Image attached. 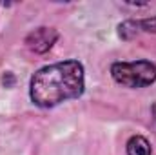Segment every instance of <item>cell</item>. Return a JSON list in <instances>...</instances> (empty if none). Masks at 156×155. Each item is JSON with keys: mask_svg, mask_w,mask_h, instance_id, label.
Wrapping results in <instances>:
<instances>
[{"mask_svg": "<svg viewBox=\"0 0 156 155\" xmlns=\"http://www.w3.org/2000/svg\"><path fill=\"white\" fill-rule=\"evenodd\" d=\"M83 88V66L78 60H64L42 68L31 77L29 97L38 108H55L82 97Z\"/></svg>", "mask_w": 156, "mask_h": 155, "instance_id": "cell-1", "label": "cell"}, {"mask_svg": "<svg viewBox=\"0 0 156 155\" xmlns=\"http://www.w3.org/2000/svg\"><path fill=\"white\" fill-rule=\"evenodd\" d=\"M111 75L115 82L125 88H145L156 82V64L151 60L115 62L111 66Z\"/></svg>", "mask_w": 156, "mask_h": 155, "instance_id": "cell-2", "label": "cell"}, {"mask_svg": "<svg viewBox=\"0 0 156 155\" xmlns=\"http://www.w3.org/2000/svg\"><path fill=\"white\" fill-rule=\"evenodd\" d=\"M56 40H58V31L44 26V28H37L26 37V46L35 53H45L55 46Z\"/></svg>", "mask_w": 156, "mask_h": 155, "instance_id": "cell-3", "label": "cell"}, {"mask_svg": "<svg viewBox=\"0 0 156 155\" xmlns=\"http://www.w3.org/2000/svg\"><path fill=\"white\" fill-rule=\"evenodd\" d=\"M127 155H151V144L142 135H133L127 142Z\"/></svg>", "mask_w": 156, "mask_h": 155, "instance_id": "cell-4", "label": "cell"}, {"mask_svg": "<svg viewBox=\"0 0 156 155\" xmlns=\"http://www.w3.org/2000/svg\"><path fill=\"white\" fill-rule=\"evenodd\" d=\"M138 28L142 31H147V33H156V17L145 18V20H138Z\"/></svg>", "mask_w": 156, "mask_h": 155, "instance_id": "cell-5", "label": "cell"}, {"mask_svg": "<svg viewBox=\"0 0 156 155\" xmlns=\"http://www.w3.org/2000/svg\"><path fill=\"white\" fill-rule=\"evenodd\" d=\"M151 112H153V117L156 119V102L153 104V108H151Z\"/></svg>", "mask_w": 156, "mask_h": 155, "instance_id": "cell-6", "label": "cell"}]
</instances>
